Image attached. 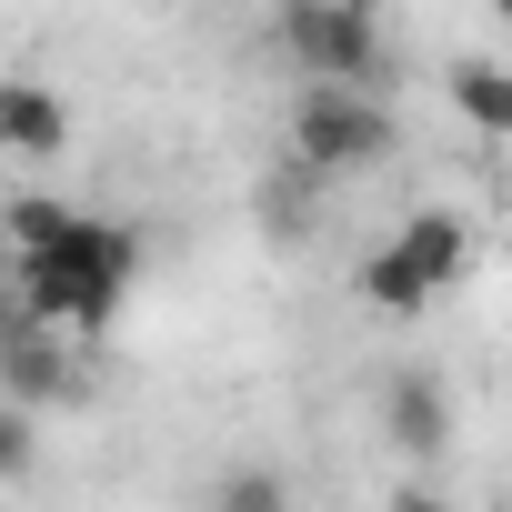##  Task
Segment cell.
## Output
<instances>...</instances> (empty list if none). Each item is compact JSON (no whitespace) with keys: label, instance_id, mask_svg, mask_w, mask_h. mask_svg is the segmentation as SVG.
Instances as JSON below:
<instances>
[{"label":"cell","instance_id":"6da1fadb","mask_svg":"<svg viewBox=\"0 0 512 512\" xmlns=\"http://www.w3.org/2000/svg\"><path fill=\"white\" fill-rule=\"evenodd\" d=\"M131 272H141V241H131L121 221H91V211H71L41 251H21V292H31L41 322H61V332H101V322L121 312Z\"/></svg>","mask_w":512,"mask_h":512},{"label":"cell","instance_id":"7a4b0ae2","mask_svg":"<svg viewBox=\"0 0 512 512\" xmlns=\"http://www.w3.org/2000/svg\"><path fill=\"white\" fill-rule=\"evenodd\" d=\"M462 262H472V231L452 211H412L372 262H362V302L372 312H422V302H442L462 282Z\"/></svg>","mask_w":512,"mask_h":512},{"label":"cell","instance_id":"3957f363","mask_svg":"<svg viewBox=\"0 0 512 512\" xmlns=\"http://www.w3.org/2000/svg\"><path fill=\"white\" fill-rule=\"evenodd\" d=\"M392 151V111H382V91H362V81H312L302 101H292V161L302 171H372Z\"/></svg>","mask_w":512,"mask_h":512},{"label":"cell","instance_id":"277c9868","mask_svg":"<svg viewBox=\"0 0 512 512\" xmlns=\"http://www.w3.org/2000/svg\"><path fill=\"white\" fill-rule=\"evenodd\" d=\"M282 51L312 71V81H382V11H322V0H282Z\"/></svg>","mask_w":512,"mask_h":512},{"label":"cell","instance_id":"5b68a950","mask_svg":"<svg viewBox=\"0 0 512 512\" xmlns=\"http://www.w3.org/2000/svg\"><path fill=\"white\" fill-rule=\"evenodd\" d=\"M382 422H392V442H402L412 462H432V452L452 442V402H442L432 372H392V382H382Z\"/></svg>","mask_w":512,"mask_h":512},{"label":"cell","instance_id":"8992f818","mask_svg":"<svg viewBox=\"0 0 512 512\" xmlns=\"http://www.w3.org/2000/svg\"><path fill=\"white\" fill-rule=\"evenodd\" d=\"M61 141H71L61 91H41V81H0V151H21V161H61Z\"/></svg>","mask_w":512,"mask_h":512},{"label":"cell","instance_id":"52a82bcc","mask_svg":"<svg viewBox=\"0 0 512 512\" xmlns=\"http://www.w3.org/2000/svg\"><path fill=\"white\" fill-rule=\"evenodd\" d=\"M0 382H11V402H61L71 392V352H61V322L21 332L11 352H0Z\"/></svg>","mask_w":512,"mask_h":512},{"label":"cell","instance_id":"ba28073f","mask_svg":"<svg viewBox=\"0 0 512 512\" xmlns=\"http://www.w3.org/2000/svg\"><path fill=\"white\" fill-rule=\"evenodd\" d=\"M452 111L502 141V131H512V71H502V61H452Z\"/></svg>","mask_w":512,"mask_h":512},{"label":"cell","instance_id":"9c48e42d","mask_svg":"<svg viewBox=\"0 0 512 512\" xmlns=\"http://www.w3.org/2000/svg\"><path fill=\"white\" fill-rule=\"evenodd\" d=\"M211 512H292V482H282V472H262V462H241V472H221V482H211Z\"/></svg>","mask_w":512,"mask_h":512},{"label":"cell","instance_id":"30bf717a","mask_svg":"<svg viewBox=\"0 0 512 512\" xmlns=\"http://www.w3.org/2000/svg\"><path fill=\"white\" fill-rule=\"evenodd\" d=\"M0 221H11V251H41V241H51V231H61V221H71V211H61V201H41V191H31V201H11V211H0Z\"/></svg>","mask_w":512,"mask_h":512},{"label":"cell","instance_id":"8fae6325","mask_svg":"<svg viewBox=\"0 0 512 512\" xmlns=\"http://www.w3.org/2000/svg\"><path fill=\"white\" fill-rule=\"evenodd\" d=\"M31 472V402H0V482Z\"/></svg>","mask_w":512,"mask_h":512},{"label":"cell","instance_id":"7c38bea8","mask_svg":"<svg viewBox=\"0 0 512 512\" xmlns=\"http://www.w3.org/2000/svg\"><path fill=\"white\" fill-rule=\"evenodd\" d=\"M392 512H452V502H442V492H422V482H412V492H392Z\"/></svg>","mask_w":512,"mask_h":512},{"label":"cell","instance_id":"4fadbf2b","mask_svg":"<svg viewBox=\"0 0 512 512\" xmlns=\"http://www.w3.org/2000/svg\"><path fill=\"white\" fill-rule=\"evenodd\" d=\"M322 11H382V0H322Z\"/></svg>","mask_w":512,"mask_h":512},{"label":"cell","instance_id":"5bb4252c","mask_svg":"<svg viewBox=\"0 0 512 512\" xmlns=\"http://www.w3.org/2000/svg\"><path fill=\"white\" fill-rule=\"evenodd\" d=\"M492 11H502V21H512V0H492Z\"/></svg>","mask_w":512,"mask_h":512},{"label":"cell","instance_id":"9a60e30c","mask_svg":"<svg viewBox=\"0 0 512 512\" xmlns=\"http://www.w3.org/2000/svg\"><path fill=\"white\" fill-rule=\"evenodd\" d=\"M502 512H512V502H502Z\"/></svg>","mask_w":512,"mask_h":512}]
</instances>
